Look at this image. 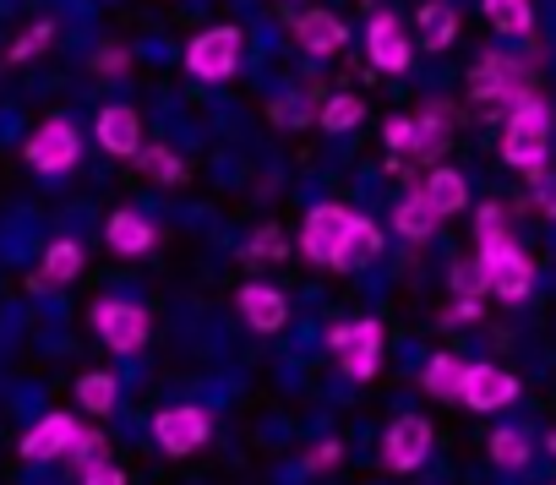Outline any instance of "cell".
I'll use <instances>...</instances> for the list:
<instances>
[{
  "label": "cell",
  "mask_w": 556,
  "mask_h": 485,
  "mask_svg": "<svg viewBox=\"0 0 556 485\" xmlns=\"http://www.w3.org/2000/svg\"><path fill=\"white\" fill-rule=\"evenodd\" d=\"M545 153H551V110H545L540 99H523V104L507 115L502 158L540 186V180H545Z\"/></svg>",
  "instance_id": "6da1fadb"
},
{
  "label": "cell",
  "mask_w": 556,
  "mask_h": 485,
  "mask_svg": "<svg viewBox=\"0 0 556 485\" xmlns=\"http://www.w3.org/2000/svg\"><path fill=\"white\" fill-rule=\"evenodd\" d=\"M328 344H333V355H339V366L355 376V382H366V376H377V360H382V322H333L328 328Z\"/></svg>",
  "instance_id": "7a4b0ae2"
},
{
  "label": "cell",
  "mask_w": 556,
  "mask_h": 485,
  "mask_svg": "<svg viewBox=\"0 0 556 485\" xmlns=\"http://www.w3.org/2000/svg\"><path fill=\"white\" fill-rule=\"evenodd\" d=\"M480 263H485V273H491V290L502 295V301H523L529 290H534V268H529V257L518 252V240H480Z\"/></svg>",
  "instance_id": "3957f363"
},
{
  "label": "cell",
  "mask_w": 556,
  "mask_h": 485,
  "mask_svg": "<svg viewBox=\"0 0 556 485\" xmlns=\"http://www.w3.org/2000/svg\"><path fill=\"white\" fill-rule=\"evenodd\" d=\"M93 333H99L115 355H137V349L148 344L153 322H148V311L131 306V301H99V306H93Z\"/></svg>",
  "instance_id": "277c9868"
},
{
  "label": "cell",
  "mask_w": 556,
  "mask_h": 485,
  "mask_svg": "<svg viewBox=\"0 0 556 485\" xmlns=\"http://www.w3.org/2000/svg\"><path fill=\"white\" fill-rule=\"evenodd\" d=\"M207 431H213V420H207V409H197V404L159 409V420H153V442H159L169 458H186V452H197V447L207 442Z\"/></svg>",
  "instance_id": "5b68a950"
},
{
  "label": "cell",
  "mask_w": 556,
  "mask_h": 485,
  "mask_svg": "<svg viewBox=\"0 0 556 485\" xmlns=\"http://www.w3.org/2000/svg\"><path fill=\"white\" fill-rule=\"evenodd\" d=\"M350 224H355V213H344V207H333V202L312 207V213H306V229H301V252H306L312 263L333 268V263H339V246H344V234H350Z\"/></svg>",
  "instance_id": "8992f818"
},
{
  "label": "cell",
  "mask_w": 556,
  "mask_h": 485,
  "mask_svg": "<svg viewBox=\"0 0 556 485\" xmlns=\"http://www.w3.org/2000/svg\"><path fill=\"white\" fill-rule=\"evenodd\" d=\"M186 66H191V77H202V82H224V77L240 66V28H213V34L191 39Z\"/></svg>",
  "instance_id": "52a82bcc"
},
{
  "label": "cell",
  "mask_w": 556,
  "mask_h": 485,
  "mask_svg": "<svg viewBox=\"0 0 556 485\" xmlns=\"http://www.w3.org/2000/svg\"><path fill=\"white\" fill-rule=\"evenodd\" d=\"M382 458H388V469H393V474L420 469V463L431 458V420H420V414H399V420L388 425Z\"/></svg>",
  "instance_id": "ba28073f"
},
{
  "label": "cell",
  "mask_w": 556,
  "mask_h": 485,
  "mask_svg": "<svg viewBox=\"0 0 556 485\" xmlns=\"http://www.w3.org/2000/svg\"><path fill=\"white\" fill-rule=\"evenodd\" d=\"M77 153H83V137H77L66 120H50V126H39V131L28 137V164H34L39 175H66V169L77 164Z\"/></svg>",
  "instance_id": "9c48e42d"
},
{
  "label": "cell",
  "mask_w": 556,
  "mask_h": 485,
  "mask_svg": "<svg viewBox=\"0 0 556 485\" xmlns=\"http://www.w3.org/2000/svg\"><path fill=\"white\" fill-rule=\"evenodd\" d=\"M513 398H518V376L513 371H502V366H469L464 371L458 404H469V409H507Z\"/></svg>",
  "instance_id": "30bf717a"
},
{
  "label": "cell",
  "mask_w": 556,
  "mask_h": 485,
  "mask_svg": "<svg viewBox=\"0 0 556 485\" xmlns=\"http://www.w3.org/2000/svg\"><path fill=\"white\" fill-rule=\"evenodd\" d=\"M77 436H83V425L72 420V414H45L28 436H23V458L28 463H50V458H72V447H77Z\"/></svg>",
  "instance_id": "8fae6325"
},
{
  "label": "cell",
  "mask_w": 556,
  "mask_h": 485,
  "mask_svg": "<svg viewBox=\"0 0 556 485\" xmlns=\"http://www.w3.org/2000/svg\"><path fill=\"white\" fill-rule=\"evenodd\" d=\"M469 88H475L480 99H507L513 110H518V104L529 99V82H523V72H518V66H513L507 55H496V50H491V55H485V61L475 66Z\"/></svg>",
  "instance_id": "7c38bea8"
},
{
  "label": "cell",
  "mask_w": 556,
  "mask_h": 485,
  "mask_svg": "<svg viewBox=\"0 0 556 485\" xmlns=\"http://www.w3.org/2000/svg\"><path fill=\"white\" fill-rule=\"evenodd\" d=\"M371 61L382 66V72H409V39H404V23L393 17V12H377L371 17Z\"/></svg>",
  "instance_id": "4fadbf2b"
},
{
  "label": "cell",
  "mask_w": 556,
  "mask_h": 485,
  "mask_svg": "<svg viewBox=\"0 0 556 485\" xmlns=\"http://www.w3.org/2000/svg\"><path fill=\"white\" fill-rule=\"evenodd\" d=\"M240 317L256 328V333H278L290 322V301L278 295V290H267V284H245L240 290Z\"/></svg>",
  "instance_id": "5bb4252c"
},
{
  "label": "cell",
  "mask_w": 556,
  "mask_h": 485,
  "mask_svg": "<svg viewBox=\"0 0 556 485\" xmlns=\"http://www.w3.org/2000/svg\"><path fill=\"white\" fill-rule=\"evenodd\" d=\"M99 142H104L110 153H121V158L142 153V120H137V110H131V104L99 110Z\"/></svg>",
  "instance_id": "9a60e30c"
},
{
  "label": "cell",
  "mask_w": 556,
  "mask_h": 485,
  "mask_svg": "<svg viewBox=\"0 0 556 485\" xmlns=\"http://www.w3.org/2000/svg\"><path fill=\"white\" fill-rule=\"evenodd\" d=\"M104 240H110V252H121V257H142L153 246V224L142 213H115L104 224Z\"/></svg>",
  "instance_id": "2e32d148"
},
{
  "label": "cell",
  "mask_w": 556,
  "mask_h": 485,
  "mask_svg": "<svg viewBox=\"0 0 556 485\" xmlns=\"http://www.w3.org/2000/svg\"><path fill=\"white\" fill-rule=\"evenodd\" d=\"M377 252H382V229H377L371 218H355L350 234H344V246H339V263H333V268H339V273H355V268H366Z\"/></svg>",
  "instance_id": "e0dca14e"
},
{
  "label": "cell",
  "mask_w": 556,
  "mask_h": 485,
  "mask_svg": "<svg viewBox=\"0 0 556 485\" xmlns=\"http://www.w3.org/2000/svg\"><path fill=\"white\" fill-rule=\"evenodd\" d=\"M295 39H301V50H312V55H339V50H344V23H339L333 12H306L301 28H295Z\"/></svg>",
  "instance_id": "ac0fdd59"
},
{
  "label": "cell",
  "mask_w": 556,
  "mask_h": 485,
  "mask_svg": "<svg viewBox=\"0 0 556 485\" xmlns=\"http://www.w3.org/2000/svg\"><path fill=\"white\" fill-rule=\"evenodd\" d=\"M437 224H442V213L426 202V191H409V196L393 207V229H399V234H409V240H426V234H437Z\"/></svg>",
  "instance_id": "d6986e66"
},
{
  "label": "cell",
  "mask_w": 556,
  "mask_h": 485,
  "mask_svg": "<svg viewBox=\"0 0 556 485\" xmlns=\"http://www.w3.org/2000/svg\"><path fill=\"white\" fill-rule=\"evenodd\" d=\"M420 191H426V202H431L442 218L469 207V186H464V175H458V169H431V180H426Z\"/></svg>",
  "instance_id": "ffe728a7"
},
{
  "label": "cell",
  "mask_w": 556,
  "mask_h": 485,
  "mask_svg": "<svg viewBox=\"0 0 556 485\" xmlns=\"http://www.w3.org/2000/svg\"><path fill=\"white\" fill-rule=\"evenodd\" d=\"M464 360H453V355H431V366L420 371V382H426V393L431 398H458L464 393Z\"/></svg>",
  "instance_id": "44dd1931"
},
{
  "label": "cell",
  "mask_w": 556,
  "mask_h": 485,
  "mask_svg": "<svg viewBox=\"0 0 556 485\" xmlns=\"http://www.w3.org/2000/svg\"><path fill=\"white\" fill-rule=\"evenodd\" d=\"M77 273H83V246H77V240H55V246L45 252L39 284H72Z\"/></svg>",
  "instance_id": "7402d4cb"
},
{
  "label": "cell",
  "mask_w": 556,
  "mask_h": 485,
  "mask_svg": "<svg viewBox=\"0 0 556 485\" xmlns=\"http://www.w3.org/2000/svg\"><path fill=\"white\" fill-rule=\"evenodd\" d=\"M485 17H491L496 34H513V39H523V34L534 28L529 0H485Z\"/></svg>",
  "instance_id": "603a6c76"
},
{
  "label": "cell",
  "mask_w": 556,
  "mask_h": 485,
  "mask_svg": "<svg viewBox=\"0 0 556 485\" xmlns=\"http://www.w3.org/2000/svg\"><path fill=\"white\" fill-rule=\"evenodd\" d=\"M453 34H458L453 7H442V0L420 7V39H426V50H447V44H453Z\"/></svg>",
  "instance_id": "cb8c5ba5"
},
{
  "label": "cell",
  "mask_w": 556,
  "mask_h": 485,
  "mask_svg": "<svg viewBox=\"0 0 556 485\" xmlns=\"http://www.w3.org/2000/svg\"><path fill=\"white\" fill-rule=\"evenodd\" d=\"M115 393H121V382H115L110 371H88V376L77 382V398H83L88 414H110V409H115Z\"/></svg>",
  "instance_id": "d4e9b609"
},
{
  "label": "cell",
  "mask_w": 556,
  "mask_h": 485,
  "mask_svg": "<svg viewBox=\"0 0 556 485\" xmlns=\"http://www.w3.org/2000/svg\"><path fill=\"white\" fill-rule=\"evenodd\" d=\"M447 148V115L442 110H426L420 120H415V153L420 158H437Z\"/></svg>",
  "instance_id": "484cf974"
},
{
  "label": "cell",
  "mask_w": 556,
  "mask_h": 485,
  "mask_svg": "<svg viewBox=\"0 0 556 485\" xmlns=\"http://www.w3.org/2000/svg\"><path fill=\"white\" fill-rule=\"evenodd\" d=\"M361 115H366V104L355 93H333L323 104V131H350V126H361Z\"/></svg>",
  "instance_id": "4316f807"
},
{
  "label": "cell",
  "mask_w": 556,
  "mask_h": 485,
  "mask_svg": "<svg viewBox=\"0 0 556 485\" xmlns=\"http://www.w3.org/2000/svg\"><path fill=\"white\" fill-rule=\"evenodd\" d=\"M137 164H142V175H148V180H159V186H175V180L186 175V164H180L169 148H142V153H137Z\"/></svg>",
  "instance_id": "83f0119b"
},
{
  "label": "cell",
  "mask_w": 556,
  "mask_h": 485,
  "mask_svg": "<svg viewBox=\"0 0 556 485\" xmlns=\"http://www.w3.org/2000/svg\"><path fill=\"white\" fill-rule=\"evenodd\" d=\"M485 290H491V273H485V263H480V257L453 268V295H458V301H480Z\"/></svg>",
  "instance_id": "f1b7e54d"
},
{
  "label": "cell",
  "mask_w": 556,
  "mask_h": 485,
  "mask_svg": "<svg viewBox=\"0 0 556 485\" xmlns=\"http://www.w3.org/2000/svg\"><path fill=\"white\" fill-rule=\"evenodd\" d=\"M491 463L523 469V463H529V442H523L518 431H496V436H491Z\"/></svg>",
  "instance_id": "f546056e"
},
{
  "label": "cell",
  "mask_w": 556,
  "mask_h": 485,
  "mask_svg": "<svg viewBox=\"0 0 556 485\" xmlns=\"http://www.w3.org/2000/svg\"><path fill=\"white\" fill-rule=\"evenodd\" d=\"M50 39H55V23H34V28H28V34L12 44V61H34V55H39Z\"/></svg>",
  "instance_id": "4dcf8cb0"
},
{
  "label": "cell",
  "mask_w": 556,
  "mask_h": 485,
  "mask_svg": "<svg viewBox=\"0 0 556 485\" xmlns=\"http://www.w3.org/2000/svg\"><path fill=\"white\" fill-rule=\"evenodd\" d=\"M72 458H77V469L104 463V436H99V431H83V436H77V447H72Z\"/></svg>",
  "instance_id": "1f68e13d"
},
{
  "label": "cell",
  "mask_w": 556,
  "mask_h": 485,
  "mask_svg": "<svg viewBox=\"0 0 556 485\" xmlns=\"http://www.w3.org/2000/svg\"><path fill=\"white\" fill-rule=\"evenodd\" d=\"M251 257H267V263L285 257V234H278V229H262V234L251 240Z\"/></svg>",
  "instance_id": "d6a6232c"
},
{
  "label": "cell",
  "mask_w": 556,
  "mask_h": 485,
  "mask_svg": "<svg viewBox=\"0 0 556 485\" xmlns=\"http://www.w3.org/2000/svg\"><path fill=\"white\" fill-rule=\"evenodd\" d=\"M388 148L393 153H415V120H388Z\"/></svg>",
  "instance_id": "836d02e7"
},
{
  "label": "cell",
  "mask_w": 556,
  "mask_h": 485,
  "mask_svg": "<svg viewBox=\"0 0 556 485\" xmlns=\"http://www.w3.org/2000/svg\"><path fill=\"white\" fill-rule=\"evenodd\" d=\"M83 485H126V474L104 458V463H93V469H83Z\"/></svg>",
  "instance_id": "e575fe53"
},
{
  "label": "cell",
  "mask_w": 556,
  "mask_h": 485,
  "mask_svg": "<svg viewBox=\"0 0 556 485\" xmlns=\"http://www.w3.org/2000/svg\"><path fill=\"white\" fill-rule=\"evenodd\" d=\"M273 115L285 120V126H301V120L312 115V104H306V99H278V104H273Z\"/></svg>",
  "instance_id": "d590c367"
},
{
  "label": "cell",
  "mask_w": 556,
  "mask_h": 485,
  "mask_svg": "<svg viewBox=\"0 0 556 485\" xmlns=\"http://www.w3.org/2000/svg\"><path fill=\"white\" fill-rule=\"evenodd\" d=\"M485 317V306L480 301H453V311H447V322L453 328H469V322H480Z\"/></svg>",
  "instance_id": "8d00e7d4"
},
{
  "label": "cell",
  "mask_w": 556,
  "mask_h": 485,
  "mask_svg": "<svg viewBox=\"0 0 556 485\" xmlns=\"http://www.w3.org/2000/svg\"><path fill=\"white\" fill-rule=\"evenodd\" d=\"M339 452H344L339 442H323V447H317V452H312L306 463H312V469H333V463H339Z\"/></svg>",
  "instance_id": "74e56055"
},
{
  "label": "cell",
  "mask_w": 556,
  "mask_h": 485,
  "mask_svg": "<svg viewBox=\"0 0 556 485\" xmlns=\"http://www.w3.org/2000/svg\"><path fill=\"white\" fill-rule=\"evenodd\" d=\"M126 66V55L121 50H110V55H99V72H121Z\"/></svg>",
  "instance_id": "f35d334b"
}]
</instances>
